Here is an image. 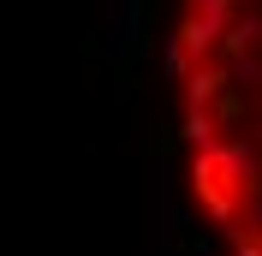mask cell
I'll return each instance as SVG.
<instances>
[{"instance_id":"obj_1","label":"cell","mask_w":262,"mask_h":256,"mask_svg":"<svg viewBox=\"0 0 262 256\" xmlns=\"http://www.w3.org/2000/svg\"><path fill=\"white\" fill-rule=\"evenodd\" d=\"M167 101L203 232L221 256H262V0H173Z\"/></svg>"}]
</instances>
